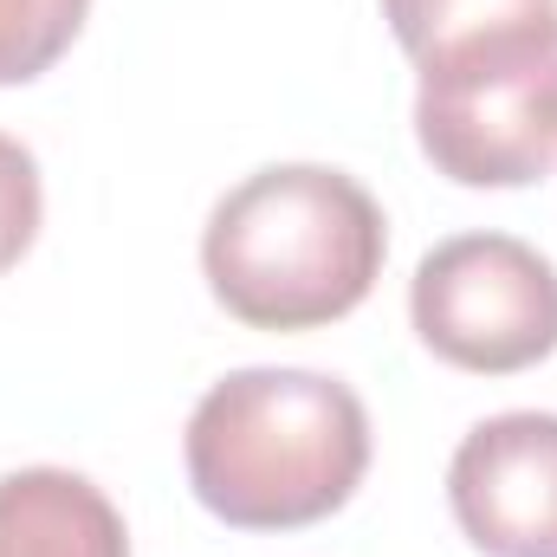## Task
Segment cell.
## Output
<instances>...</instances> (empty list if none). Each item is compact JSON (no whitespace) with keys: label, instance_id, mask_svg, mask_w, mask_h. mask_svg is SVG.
Here are the masks:
<instances>
[{"label":"cell","instance_id":"8","mask_svg":"<svg viewBox=\"0 0 557 557\" xmlns=\"http://www.w3.org/2000/svg\"><path fill=\"white\" fill-rule=\"evenodd\" d=\"M396 39L409 59H428L480 26H499V20H525V13H557V0H383Z\"/></svg>","mask_w":557,"mask_h":557},{"label":"cell","instance_id":"2","mask_svg":"<svg viewBox=\"0 0 557 557\" xmlns=\"http://www.w3.org/2000/svg\"><path fill=\"white\" fill-rule=\"evenodd\" d=\"M389 227L370 188L324 162H278L221 195L201 234L214 298L253 331H311L370 298Z\"/></svg>","mask_w":557,"mask_h":557},{"label":"cell","instance_id":"4","mask_svg":"<svg viewBox=\"0 0 557 557\" xmlns=\"http://www.w3.org/2000/svg\"><path fill=\"white\" fill-rule=\"evenodd\" d=\"M421 344L473 376H512L557 350V267L512 234H454L409 285Z\"/></svg>","mask_w":557,"mask_h":557},{"label":"cell","instance_id":"3","mask_svg":"<svg viewBox=\"0 0 557 557\" xmlns=\"http://www.w3.org/2000/svg\"><path fill=\"white\" fill-rule=\"evenodd\" d=\"M421 156L460 188H525L557 162V13L480 26L421 59Z\"/></svg>","mask_w":557,"mask_h":557},{"label":"cell","instance_id":"7","mask_svg":"<svg viewBox=\"0 0 557 557\" xmlns=\"http://www.w3.org/2000/svg\"><path fill=\"white\" fill-rule=\"evenodd\" d=\"M91 0H0V85H26L65 59Z\"/></svg>","mask_w":557,"mask_h":557},{"label":"cell","instance_id":"6","mask_svg":"<svg viewBox=\"0 0 557 557\" xmlns=\"http://www.w3.org/2000/svg\"><path fill=\"white\" fill-rule=\"evenodd\" d=\"M0 557H131V532L85 473L20 467L0 480Z\"/></svg>","mask_w":557,"mask_h":557},{"label":"cell","instance_id":"1","mask_svg":"<svg viewBox=\"0 0 557 557\" xmlns=\"http://www.w3.org/2000/svg\"><path fill=\"white\" fill-rule=\"evenodd\" d=\"M188 486L240 532L331 519L370 473V416L318 370H234L188 416Z\"/></svg>","mask_w":557,"mask_h":557},{"label":"cell","instance_id":"9","mask_svg":"<svg viewBox=\"0 0 557 557\" xmlns=\"http://www.w3.org/2000/svg\"><path fill=\"white\" fill-rule=\"evenodd\" d=\"M39 162L13 137H0V273L20 267V253L39 234Z\"/></svg>","mask_w":557,"mask_h":557},{"label":"cell","instance_id":"5","mask_svg":"<svg viewBox=\"0 0 557 557\" xmlns=\"http://www.w3.org/2000/svg\"><path fill=\"white\" fill-rule=\"evenodd\" d=\"M447 506L486 557H557V416L480 421L454 447Z\"/></svg>","mask_w":557,"mask_h":557}]
</instances>
